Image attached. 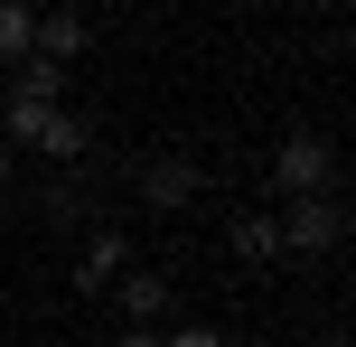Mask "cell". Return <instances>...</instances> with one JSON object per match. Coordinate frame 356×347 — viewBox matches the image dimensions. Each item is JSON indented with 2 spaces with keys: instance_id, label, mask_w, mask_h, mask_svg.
Instances as JSON below:
<instances>
[{
  "instance_id": "10",
  "label": "cell",
  "mask_w": 356,
  "mask_h": 347,
  "mask_svg": "<svg viewBox=\"0 0 356 347\" xmlns=\"http://www.w3.org/2000/svg\"><path fill=\"white\" fill-rule=\"evenodd\" d=\"M225 244H234V263H282V235H272V216H234V225H225Z\"/></svg>"
},
{
  "instance_id": "12",
  "label": "cell",
  "mask_w": 356,
  "mask_h": 347,
  "mask_svg": "<svg viewBox=\"0 0 356 347\" xmlns=\"http://www.w3.org/2000/svg\"><path fill=\"white\" fill-rule=\"evenodd\" d=\"M160 347H225V329H207V319H188V329H160Z\"/></svg>"
},
{
  "instance_id": "3",
  "label": "cell",
  "mask_w": 356,
  "mask_h": 347,
  "mask_svg": "<svg viewBox=\"0 0 356 347\" xmlns=\"http://www.w3.org/2000/svg\"><path fill=\"white\" fill-rule=\"evenodd\" d=\"M197 188H207V179H197V160H188V150H160V160L141 169V197L160 207V216H188V207H197Z\"/></svg>"
},
{
  "instance_id": "11",
  "label": "cell",
  "mask_w": 356,
  "mask_h": 347,
  "mask_svg": "<svg viewBox=\"0 0 356 347\" xmlns=\"http://www.w3.org/2000/svg\"><path fill=\"white\" fill-rule=\"evenodd\" d=\"M29 29H38V0H0V66L29 56Z\"/></svg>"
},
{
  "instance_id": "1",
  "label": "cell",
  "mask_w": 356,
  "mask_h": 347,
  "mask_svg": "<svg viewBox=\"0 0 356 347\" xmlns=\"http://www.w3.org/2000/svg\"><path fill=\"white\" fill-rule=\"evenodd\" d=\"M272 235H282L291 263H319V254H338V244H347V207L328 197V188H309V197H291L282 216H272Z\"/></svg>"
},
{
  "instance_id": "9",
  "label": "cell",
  "mask_w": 356,
  "mask_h": 347,
  "mask_svg": "<svg viewBox=\"0 0 356 347\" xmlns=\"http://www.w3.org/2000/svg\"><path fill=\"white\" fill-rule=\"evenodd\" d=\"M47 113H56V104H38V94H10V104H0V141H10V150L29 141V150H38V131H47Z\"/></svg>"
},
{
  "instance_id": "8",
  "label": "cell",
  "mask_w": 356,
  "mask_h": 347,
  "mask_svg": "<svg viewBox=\"0 0 356 347\" xmlns=\"http://www.w3.org/2000/svg\"><path fill=\"white\" fill-rule=\"evenodd\" d=\"M10 94H38V104H56V94H66V66H56V56H19V66H10Z\"/></svg>"
},
{
  "instance_id": "6",
  "label": "cell",
  "mask_w": 356,
  "mask_h": 347,
  "mask_svg": "<svg viewBox=\"0 0 356 347\" xmlns=\"http://www.w3.org/2000/svg\"><path fill=\"white\" fill-rule=\"evenodd\" d=\"M29 47H38V56H56V66H75V56L94 47V29H85V10H38Z\"/></svg>"
},
{
  "instance_id": "13",
  "label": "cell",
  "mask_w": 356,
  "mask_h": 347,
  "mask_svg": "<svg viewBox=\"0 0 356 347\" xmlns=\"http://www.w3.org/2000/svg\"><path fill=\"white\" fill-rule=\"evenodd\" d=\"M122 347H160V329H122Z\"/></svg>"
},
{
  "instance_id": "4",
  "label": "cell",
  "mask_w": 356,
  "mask_h": 347,
  "mask_svg": "<svg viewBox=\"0 0 356 347\" xmlns=\"http://www.w3.org/2000/svg\"><path fill=\"white\" fill-rule=\"evenodd\" d=\"M131 263V244H122V225H94V244L75 254V300H104L113 291V273Z\"/></svg>"
},
{
  "instance_id": "15",
  "label": "cell",
  "mask_w": 356,
  "mask_h": 347,
  "mask_svg": "<svg viewBox=\"0 0 356 347\" xmlns=\"http://www.w3.org/2000/svg\"><path fill=\"white\" fill-rule=\"evenodd\" d=\"M0 188H10V141H0Z\"/></svg>"
},
{
  "instance_id": "5",
  "label": "cell",
  "mask_w": 356,
  "mask_h": 347,
  "mask_svg": "<svg viewBox=\"0 0 356 347\" xmlns=\"http://www.w3.org/2000/svg\"><path fill=\"white\" fill-rule=\"evenodd\" d=\"M113 310H122L131 329H160L169 319V273H131L122 263V273H113Z\"/></svg>"
},
{
  "instance_id": "14",
  "label": "cell",
  "mask_w": 356,
  "mask_h": 347,
  "mask_svg": "<svg viewBox=\"0 0 356 347\" xmlns=\"http://www.w3.org/2000/svg\"><path fill=\"white\" fill-rule=\"evenodd\" d=\"M300 10H319V19H328V10H347V0H300Z\"/></svg>"
},
{
  "instance_id": "2",
  "label": "cell",
  "mask_w": 356,
  "mask_h": 347,
  "mask_svg": "<svg viewBox=\"0 0 356 347\" xmlns=\"http://www.w3.org/2000/svg\"><path fill=\"white\" fill-rule=\"evenodd\" d=\"M328 160H338V150H328L319 131H282V150H272V188H282V197H309V188H328Z\"/></svg>"
},
{
  "instance_id": "7",
  "label": "cell",
  "mask_w": 356,
  "mask_h": 347,
  "mask_svg": "<svg viewBox=\"0 0 356 347\" xmlns=\"http://www.w3.org/2000/svg\"><path fill=\"white\" fill-rule=\"evenodd\" d=\"M38 150L75 169V160H85V150H94V122H85V113H66V104H56V113H47V131H38Z\"/></svg>"
}]
</instances>
